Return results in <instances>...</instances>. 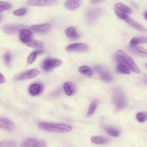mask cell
Segmentation results:
<instances>
[{"mask_svg": "<svg viewBox=\"0 0 147 147\" xmlns=\"http://www.w3.org/2000/svg\"><path fill=\"white\" fill-rule=\"evenodd\" d=\"M100 79L106 82H111L112 79L111 75L109 72L106 71H102L100 74Z\"/></svg>", "mask_w": 147, "mask_h": 147, "instance_id": "obj_24", "label": "cell"}, {"mask_svg": "<svg viewBox=\"0 0 147 147\" xmlns=\"http://www.w3.org/2000/svg\"><path fill=\"white\" fill-rule=\"evenodd\" d=\"M16 142L13 140H5L0 142V147H15Z\"/></svg>", "mask_w": 147, "mask_h": 147, "instance_id": "obj_26", "label": "cell"}, {"mask_svg": "<svg viewBox=\"0 0 147 147\" xmlns=\"http://www.w3.org/2000/svg\"><path fill=\"white\" fill-rule=\"evenodd\" d=\"M82 3L81 0H67L65 3L64 5L65 7L67 9L74 11L80 6Z\"/></svg>", "mask_w": 147, "mask_h": 147, "instance_id": "obj_14", "label": "cell"}, {"mask_svg": "<svg viewBox=\"0 0 147 147\" xmlns=\"http://www.w3.org/2000/svg\"><path fill=\"white\" fill-rule=\"evenodd\" d=\"M11 57L10 53L7 52L3 56V59L5 64L8 67H10L11 63Z\"/></svg>", "mask_w": 147, "mask_h": 147, "instance_id": "obj_27", "label": "cell"}, {"mask_svg": "<svg viewBox=\"0 0 147 147\" xmlns=\"http://www.w3.org/2000/svg\"><path fill=\"white\" fill-rule=\"evenodd\" d=\"M115 9H117L126 13H131L132 10L125 4L121 3H118L115 5Z\"/></svg>", "mask_w": 147, "mask_h": 147, "instance_id": "obj_22", "label": "cell"}, {"mask_svg": "<svg viewBox=\"0 0 147 147\" xmlns=\"http://www.w3.org/2000/svg\"><path fill=\"white\" fill-rule=\"evenodd\" d=\"M100 1V0H92L91 1H90L91 2V3H92L93 4H95L97 3L98 2H100V1Z\"/></svg>", "mask_w": 147, "mask_h": 147, "instance_id": "obj_36", "label": "cell"}, {"mask_svg": "<svg viewBox=\"0 0 147 147\" xmlns=\"http://www.w3.org/2000/svg\"><path fill=\"white\" fill-rule=\"evenodd\" d=\"M45 50L43 49H38L32 53L28 56L27 59V63L29 64L33 63L36 59L37 55L45 52Z\"/></svg>", "mask_w": 147, "mask_h": 147, "instance_id": "obj_20", "label": "cell"}, {"mask_svg": "<svg viewBox=\"0 0 147 147\" xmlns=\"http://www.w3.org/2000/svg\"><path fill=\"white\" fill-rule=\"evenodd\" d=\"M144 17L147 20V10L146 11L144 14Z\"/></svg>", "mask_w": 147, "mask_h": 147, "instance_id": "obj_37", "label": "cell"}, {"mask_svg": "<svg viewBox=\"0 0 147 147\" xmlns=\"http://www.w3.org/2000/svg\"><path fill=\"white\" fill-rule=\"evenodd\" d=\"M0 12H1L10 9L12 7L11 4L8 2L0 1Z\"/></svg>", "mask_w": 147, "mask_h": 147, "instance_id": "obj_28", "label": "cell"}, {"mask_svg": "<svg viewBox=\"0 0 147 147\" xmlns=\"http://www.w3.org/2000/svg\"><path fill=\"white\" fill-rule=\"evenodd\" d=\"M27 12V9L22 8L15 10L13 12V14L17 16H22L26 14Z\"/></svg>", "mask_w": 147, "mask_h": 147, "instance_id": "obj_32", "label": "cell"}, {"mask_svg": "<svg viewBox=\"0 0 147 147\" xmlns=\"http://www.w3.org/2000/svg\"><path fill=\"white\" fill-rule=\"evenodd\" d=\"M79 71L81 73L88 76H91L93 74L92 70L87 66H83L80 67L79 68Z\"/></svg>", "mask_w": 147, "mask_h": 147, "instance_id": "obj_25", "label": "cell"}, {"mask_svg": "<svg viewBox=\"0 0 147 147\" xmlns=\"http://www.w3.org/2000/svg\"><path fill=\"white\" fill-rule=\"evenodd\" d=\"M117 61L121 65L127 67L131 71L139 73L140 70L131 57L124 51L117 50L115 54Z\"/></svg>", "mask_w": 147, "mask_h": 147, "instance_id": "obj_1", "label": "cell"}, {"mask_svg": "<svg viewBox=\"0 0 147 147\" xmlns=\"http://www.w3.org/2000/svg\"><path fill=\"white\" fill-rule=\"evenodd\" d=\"M0 128L9 131H12L14 129L15 126L11 121L2 117L0 118Z\"/></svg>", "mask_w": 147, "mask_h": 147, "instance_id": "obj_11", "label": "cell"}, {"mask_svg": "<svg viewBox=\"0 0 147 147\" xmlns=\"http://www.w3.org/2000/svg\"><path fill=\"white\" fill-rule=\"evenodd\" d=\"M96 107L97 103L95 101H93L91 103L87 114V116H89L93 114L96 109Z\"/></svg>", "mask_w": 147, "mask_h": 147, "instance_id": "obj_31", "label": "cell"}, {"mask_svg": "<svg viewBox=\"0 0 147 147\" xmlns=\"http://www.w3.org/2000/svg\"><path fill=\"white\" fill-rule=\"evenodd\" d=\"M145 66L147 68V63H146L145 64Z\"/></svg>", "mask_w": 147, "mask_h": 147, "instance_id": "obj_39", "label": "cell"}, {"mask_svg": "<svg viewBox=\"0 0 147 147\" xmlns=\"http://www.w3.org/2000/svg\"><path fill=\"white\" fill-rule=\"evenodd\" d=\"M124 20L132 28L144 32H147V29L144 26L136 21L133 20L128 16Z\"/></svg>", "mask_w": 147, "mask_h": 147, "instance_id": "obj_12", "label": "cell"}, {"mask_svg": "<svg viewBox=\"0 0 147 147\" xmlns=\"http://www.w3.org/2000/svg\"><path fill=\"white\" fill-rule=\"evenodd\" d=\"M89 49L87 45L80 43L70 44L65 48L66 51L69 53L84 52L88 51Z\"/></svg>", "mask_w": 147, "mask_h": 147, "instance_id": "obj_6", "label": "cell"}, {"mask_svg": "<svg viewBox=\"0 0 147 147\" xmlns=\"http://www.w3.org/2000/svg\"><path fill=\"white\" fill-rule=\"evenodd\" d=\"M139 41V43H147V37H138Z\"/></svg>", "mask_w": 147, "mask_h": 147, "instance_id": "obj_34", "label": "cell"}, {"mask_svg": "<svg viewBox=\"0 0 147 147\" xmlns=\"http://www.w3.org/2000/svg\"><path fill=\"white\" fill-rule=\"evenodd\" d=\"M5 81V78L3 76L1 73H0V83L1 84L4 83Z\"/></svg>", "mask_w": 147, "mask_h": 147, "instance_id": "obj_35", "label": "cell"}, {"mask_svg": "<svg viewBox=\"0 0 147 147\" xmlns=\"http://www.w3.org/2000/svg\"><path fill=\"white\" fill-rule=\"evenodd\" d=\"M37 69H34L24 71L18 75L16 79L17 80H23L35 77L40 74Z\"/></svg>", "mask_w": 147, "mask_h": 147, "instance_id": "obj_7", "label": "cell"}, {"mask_svg": "<svg viewBox=\"0 0 147 147\" xmlns=\"http://www.w3.org/2000/svg\"><path fill=\"white\" fill-rule=\"evenodd\" d=\"M130 50L132 53L136 55L142 57H147V50L141 47L136 46L131 47Z\"/></svg>", "mask_w": 147, "mask_h": 147, "instance_id": "obj_15", "label": "cell"}, {"mask_svg": "<svg viewBox=\"0 0 147 147\" xmlns=\"http://www.w3.org/2000/svg\"><path fill=\"white\" fill-rule=\"evenodd\" d=\"M38 126L43 130L57 133L67 132L72 129L71 126L67 125L45 122H40Z\"/></svg>", "mask_w": 147, "mask_h": 147, "instance_id": "obj_2", "label": "cell"}, {"mask_svg": "<svg viewBox=\"0 0 147 147\" xmlns=\"http://www.w3.org/2000/svg\"><path fill=\"white\" fill-rule=\"evenodd\" d=\"M24 27V25L21 24H8L3 26L2 29L7 34H13L19 32Z\"/></svg>", "mask_w": 147, "mask_h": 147, "instance_id": "obj_8", "label": "cell"}, {"mask_svg": "<svg viewBox=\"0 0 147 147\" xmlns=\"http://www.w3.org/2000/svg\"><path fill=\"white\" fill-rule=\"evenodd\" d=\"M113 100L114 104L117 110H121L126 106L127 102L125 96L120 89L115 88L113 91Z\"/></svg>", "mask_w": 147, "mask_h": 147, "instance_id": "obj_3", "label": "cell"}, {"mask_svg": "<svg viewBox=\"0 0 147 147\" xmlns=\"http://www.w3.org/2000/svg\"><path fill=\"white\" fill-rule=\"evenodd\" d=\"M57 1L50 0H28L26 2V4L33 6H48L54 5L56 4Z\"/></svg>", "mask_w": 147, "mask_h": 147, "instance_id": "obj_9", "label": "cell"}, {"mask_svg": "<svg viewBox=\"0 0 147 147\" xmlns=\"http://www.w3.org/2000/svg\"><path fill=\"white\" fill-rule=\"evenodd\" d=\"M42 88L40 84L37 83H34L30 86L29 92L31 95L36 96L41 92Z\"/></svg>", "mask_w": 147, "mask_h": 147, "instance_id": "obj_17", "label": "cell"}, {"mask_svg": "<svg viewBox=\"0 0 147 147\" xmlns=\"http://www.w3.org/2000/svg\"><path fill=\"white\" fill-rule=\"evenodd\" d=\"M104 128L107 133L109 135L114 137L118 136L120 134L119 131L112 127H104Z\"/></svg>", "mask_w": 147, "mask_h": 147, "instance_id": "obj_23", "label": "cell"}, {"mask_svg": "<svg viewBox=\"0 0 147 147\" xmlns=\"http://www.w3.org/2000/svg\"><path fill=\"white\" fill-rule=\"evenodd\" d=\"M91 141L93 143L98 144H105L108 143L109 139L102 136H93L91 138Z\"/></svg>", "mask_w": 147, "mask_h": 147, "instance_id": "obj_18", "label": "cell"}, {"mask_svg": "<svg viewBox=\"0 0 147 147\" xmlns=\"http://www.w3.org/2000/svg\"><path fill=\"white\" fill-rule=\"evenodd\" d=\"M19 33L20 40L25 45L32 39L33 36L32 32L29 29H22L19 31Z\"/></svg>", "mask_w": 147, "mask_h": 147, "instance_id": "obj_10", "label": "cell"}, {"mask_svg": "<svg viewBox=\"0 0 147 147\" xmlns=\"http://www.w3.org/2000/svg\"><path fill=\"white\" fill-rule=\"evenodd\" d=\"M25 45L30 47L37 49L43 48L45 46L44 43L42 42L33 39L28 42Z\"/></svg>", "mask_w": 147, "mask_h": 147, "instance_id": "obj_21", "label": "cell"}, {"mask_svg": "<svg viewBox=\"0 0 147 147\" xmlns=\"http://www.w3.org/2000/svg\"><path fill=\"white\" fill-rule=\"evenodd\" d=\"M66 36L72 40H76L79 38L76 28L73 27H69L67 28L65 31Z\"/></svg>", "mask_w": 147, "mask_h": 147, "instance_id": "obj_16", "label": "cell"}, {"mask_svg": "<svg viewBox=\"0 0 147 147\" xmlns=\"http://www.w3.org/2000/svg\"><path fill=\"white\" fill-rule=\"evenodd\" d=\"M47 143L44 140L31 138L27 139L22 144L21 147H46Z\"/></svg>", "mask_w": 147, "mask_h": 147, "instance_id": "obj_5", "label": "cell"}, {"mask_svg": "<svg viewBox=\"0 0 147 147\" xmlns=\"http://www.w3.org/2000/svg\"><path fill=\"white\" fill-rule=\"evenodd\" d=\"M138 44H139V41L138 37L133 38L131 39L130 42V45L131 47H136Z\"/></svg>", "mask_w": 147, "mask_h": 147, "instance_id": "obj_33", "label": "cell"}, {"mask_svg": "<svg viewBox=\"0 0 147 147\" xmlns=\"http://www.w3.org/2000/svg\"><path fill=\"white\" fill-rule=\"evenodd\" d=\"M61 63V61L59 59L47 58L42 61L41 64V67L43 70L48 71L60 66Z\"/></svg>", "mask_w": 147, "mask_h": 147, "instance_id": "obj_4", "label": "cell"}, {"mask_svg": "<svg viewBox=\"0 0 147 147\" xmlns=\"http://www.w3.org/2000/svg\"><path fill=\"white\" fill-rule=\"evenodd\" d=\"M63 88L65 93L68 96L72 95L75 90L74 84L71 82H65L63 84Z\"/></svg>", "mask_w": 147, "mask_h": 147, "instance_id": "obj_19", "label": "cell"}, {"mask_svg": "<svg viewBox=\"0 0 147 147\" xmlns=\"http://www.w3.org/2000/svg\"><path fill=\"white\" fill-rule=\"evenodd\" d=\"M31 29L34 32H45L48 31L51 28V26L48 23L42 24L33 25L30 27Z\"/></svg>", "mask_w": 147, "mask_h": 147, "instance_id": "obj_13", "label": "cell"}, {"mask_svg": "<svg viewBox=\"0 0 147 147\" xmlns=\"http://www.w3.org/2000/svg\"><path fill=\"white\" fill-rule=\"evenodd\" d=\"M144 82L147 84V76L144 78Z\"/></svg>", "mask_w": 147, "mask_h": 147, "instance_id": "obj_38", "label": "cell"}, {"mask_svg": "<svg viewBox=\"0 0 147 147\" xmlns=\"http://www.w3.org/2000/svg\"><path fill=\"white\" fill-rule=\"evenodd\" d=\"M116 70L119 73L126 74H130L129 69L125 66L122 65H118L117 66Z\"/></svg>", "mask_w": 147, "mask_h": 147, "instance_id": "obj_29", "label": "cell"}, {"mask_svg": "<svg viewBox=\"0 0 147 147\" xmlns=\"http://www.w3.org/2000/svg\"><path fill=\"white\" fill-rule=\"evenodd\" d=\"M136 118L139 122H144L147 120V113L142 112H139L136 115Z\"/></svg>", "mask_w": 147, "mask_h": 147, "instance_id": "obj_30", "label": "cell"}]
</instances>
